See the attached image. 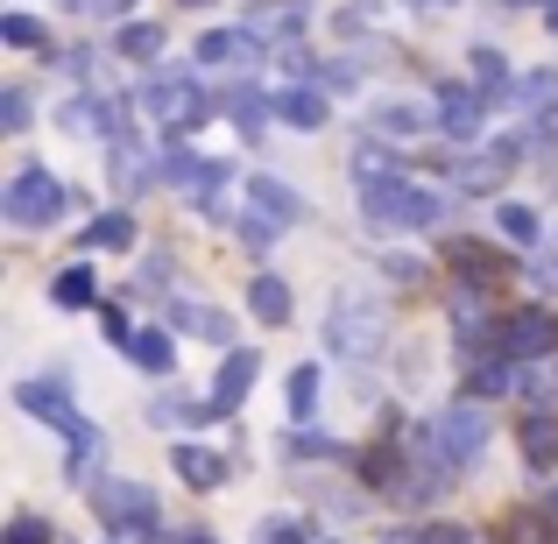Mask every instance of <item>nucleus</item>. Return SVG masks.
Segmentation results:
<instances>
[{
  "label": "nucleus",
  "instance_id": "nucleus-1",
  "mask_svg": "<svg viewBox=\"0 0 558 544\" xmlns=\"http://www.w3.org/2000/svg\"><path fill=\"white\" fill-rule=\"evenodd\" d=\"M361 213L375 219V227H438V213H446V198H432L424 184H410V178H381L361 191Z\"/></svg>",
  "mask_w": 558,
  "mask_h": 544
},
{
  "label": "nucleus",
  "instance_id": "nucleus-2",
  "mask_svg": "<svg viewBox=\"0 0 558 544\" xmlns=\"http://www.w3.org/2000/svg\"><path fill=\"white\" fill-rule=\"evenodd\" d=\"M142 107H149L156 121H170V135H191V128L213 113V99L198 93V78H191L184 64H170V71H156V78L142 85Z\"/></svg>",
  "mask_w": 558,
  "mask_h": 544
},
{
  "label": "nucleus",
  "instance_id": "nucleus-3",
  "mask_svg": "<svg viewBox=\"0 0 558 544\" xmlns=\"http://www.w3.org/2000/svg\"><path fill=\"white\" fill-rule=\"evenodd\" d=\"M326 340H332L340 361H368V354H381V340H389V312H381L375 298H347L340 312L326 318Z\"/></svg>",
  "mask_w": 558,
  "mask_h": 544
},
{
  "label": "nucleus",
  "instance_id": "nucleus-4",
  "mask_svg": "<svg viewBox=\"0 0 558 544\" xmlns=\"http://www.w3.org/2000/svg\"><path fill=\"white\" fill-rule=\"evenodd\" d=\"M481 446H488V418L481 410H438L432 424H424V452H432L438 467H466V460H481Z\"/></svg>",
  "mask_w": 558,
  "mask_h": 544
},
{
  "label": "nucleus",
  "instance_id": "nucleus-5",
  "mask_svg": "<svg viewBox=\"0 0 558 544\" xmlns=\"http://www.w3.org/2000/svg\"><path fill=\"white\" fill-rule=\"evenodd\" d=\"M0 213L14 219V227H50L57 213H64V184L50 178V170H14V184H8V198H0Z\"/></svg>",
  "mask_w": 558,
  "mask_h": 544
},
{
  "label": "nucleus",
  "instance_id": "nucleus-6",
  "mask_svg": "<svg viewBox=\"0 0 558 544\" xmlns=\"http://www.w3.org/2000/svg\"><path fill=\"white\" fill-rule=\"evenodd\" d=\"M93 509H99V523H113V537H128V531H149L156 523V503H149V488H135V481H121V474H107L93 488Z\"/></svg>",
  "mask_w": 558,
  "mask_h": 544
},
{
  "label": "nucleus",
  "instance_id": "nucleus-7",
  "mask_svg": "<svg viewBox=\"0 0 558 544\" xmlns=\"http://www.w3.org/2000/svg\"><path fill=\"white\" fill-rule=\"evenodd\" d=\"M551 340H558V326H551L545 312H517L502 326V361H531V354H545Z\"/></svg>",
  "mask_w": 558,
  "mask_h": 544
},
{
  "label": "nucleus",
  "instance_id": "nucleus-8",
  "mask_svg": "<svg viewBox=\"0 0 558 544\" xmlns=\"http://www.w3.org/2000/svg\"><path fill=\"white\" fill-rule=\"evenodd\" d=\"M255 375H262V361L247 354V347H233L227 367H219V382H213V403H219V410H241L247 389H255Z\"/></svg>",
  "mask_w": 558,
  "mask_h": 544
},
{
  "label": "nucleus",
  "instance_id": "nucleus-9",
  "mask_svg": "<svg viewBox=\"0 0 558 544\" xmlns=\"http://www.w3.org/2000/svg\"><path fill=\"white\" fill-rule=\"evenodd\" d=\"M247 198H255V213L269 219V227H298V219H304V198L283 178H255V184H247Z\"/></svg>",
  "mask_w": 558,
  "mask_h": 544
},
{
  "label": "nucleus",
  "instance_id": "nucleus-10",
  "mask_svg": "<svg viewBox=\"0 0 558 544\" xmlns=\"http://www.w3.org/2000/svg\"><path fill=\"white\" fill-rule=\"evenodd\" d=\"M14 403L36 410V418H50L57 432H64V424L78 418V410H71V389H64V382H22V389H14Z\"/></svg>",
  "mask_w": 558,
  "mask_h": 544
},
{
  "label": "nucleus",
  "instance_id": "nucleus-11",
  "mask_svg": "<svg viewBox=\"0 0 558 544\" xmlns=\"http://www.w3.org/2000/svg\"><path fill=\"white\" fill-rule=\"evenodd\" d=\"M523 460H531L537 474H551V467H558V418H545V410L523 418Z\"/></svg>",
  "mask_w": 558,
  "mask_h": 544
},
{
  "label": "nucleus",
  "instance_id": "nucleus-12",
  "mask_svg": "<svg viewBox=\"0 0 558 544\" xmlns=\"http://www.w3.org/2000/svg\"><path fill=\"white\" fill-rule=\"evenodd\" d=\"M432 121H438V113L417 107V99H381V107H375V128H381V135H424Z\"/></svg>",
  "mask_w": 558,
  "mask_h": 544
},
{
  "label": "nucleus",
  "instance_id": "nucleus-13",
  "mask_svg": "<svg viewBox=\"0 0 558 544\" xmlns=\"http://www.w3.org/2000/svg\"><path fill=\"white\" fill-rule=\"evenodd\" d=\"M247 312H255L262 326H283L290 318V283L283 276H255V283H247Z\"/></svg>",
  "mask_w": 558,
  "mask_h": 544
},
{
  "label": "nucleus",
  "instance_id": "nucleus-14",
  "mask_svg": "<svg viewBox=\"0 0 558 544\" xmlns=\"http://www.w3.org/2000/svg\"><path fill=\"white\" fill-rule=\"evenodd\" d=\"M170 467H178L191 488H219V481H227V460L205 452V446H178V452H170Z\"/></svg>",
  "mask_w": 558,
  "mask_h": 544
},
{
  "label": "nucleus",
  "instance_id": "nucleus-15",
  "mask_svg": "<svg viewBox=\"0 0 558 544\" xmlns=\"http://www.w3.org/2000/svg\"><path fill=\"white\" fill-rule=\"evenodd\" d=\"M446 178H452V191H495V184L509 178V156L502 149H495V156H474V164H452Z\"/></svg>",
  "mask_w": 558,
  "mask_h": 544
},
{
  "label": "nucleus",
  "instance_id": "nucleus-16",
  "mask_svg": "<svg viewBox=\"0 0 558 544\" xmlns=\"http://www.w3.org/2000/svg\"><path fill=\"white\" fill-rule=\"evenodd\" d=\"M255 57V36L247 28H213V36L198 43V64H247Z\"/></svg>",
  "mask_w": 558,
  "mask_h": 544
},
{
  "label": "nucleus",
  "instance_id": "nucleus-17",
  "mask_svg": "<svg viewBox=\"0 0 558 544\" xmlns=\"http://www.w3.org/2000/svg\"><path fill=\"white\" fill-rule=\"evenodd\" d=\"M276 113H283L290 128H326V93H312V85H290V93H276Z\"/></svg>",
  "mask_w": 558,
  "mask_h": 544
},
{
  "label": "nucleus",
  "instance_id": "nucleus-18",
  "mask_svg": "<svg viewBox=\"0 0 558 544\" xmlns=\"http://www.w3.org/2000/svg\"><path fill=\"white\" fill-rule=\"evenodd\" d=\"M452 340H460V347H481V340H488V304H481L474 290H460V298H452Z\"/></svg>",
  "mask_w": 558,
  "mask_h": 544
},
{
  "label": "nucleus",
  "instance_id": "nucleus-19",
  "mask_svg": "<svg viewBox=\"0 0 558 544\" xmlns=\"http://www.w3.org/2000/svg\"><path fill=\"white\" fill-rule=\"evenodd\" d=\"M227 113L241 121L247 142H262V128H269V99H262L255 85H233V93H227Z\"/></svg>",
  "mask_w": 558,
  "mask_h": 544
},
{
  "label": "nucleus",
  "instance_id": "nucleus-20",
  "mask_svg": "<svg viewBox=\"0 0 558 544\" xmlns=\"http://www.w3.org/2000/svg\"><path fill=\"white\" fill-rule=\"evenodd\" d=\"M170 318H178L184 333H198V340H213V347H227V340H233V318H219L213 304H178Z\"/></svg>",
  "mask_w": 558,
  "mask_h": 544
},
{
  "label": "nucleus",
  "instance_id": "nucleus-21",
  "mask_svg": "<svg viewBox=\"0 0 558 544\" xmlns=\"http://www.w3.org/2000/svg\"><path fill=\"white\" fill-rule=\"evenodd\" d=\"M452 269H460L466 283L481 290V283H495V276H502V262H495V255H488L481 241H452Z\"/></svg>",
  "mask_w": 558,
  "mask_h": 544
},
{
  "label": "nucleus",
  "instance_id": "nucleus-22",
  "mask_svg": "<svg viewBox=\"0 0 558 544\" xmlns=\"http://www.w3.org/2000/svg\"><path fill=\"white\" fill-rule=\"evenodd\" d=\"M438 121H446L452 128V135H474V128H481V99L474 93H452V85H446V93H438Z\"/></svg>",
  "mask_w": 558,
  "mask_h": 544
},
{
  "label": "nucleus",
  "instance_id": "nucleus-23",
  "mask_svg": "<svg viewBox=\"0 0 558 544\" xmlns=\"http://www.w3.org/2000/svg\"><path fill=\"white\" fill-rule=\"evenodd\" d=\"M128 354H135L142 367H149V375H170V367H178V347H170V333H135V347H128Z\"/></svg>",
  "mask_w": 558,
  "mask_h": 544
},
{
  "label": "nucleus",
  "instance_id": "nucleus-24",
  "mask_svg": "<svg viewBox=\"0 0 558 544\" xmlns=\"http://www.w3.org/2000/svg\"><path fill=\"white\" fill-rule=\"evenodd\" d=\"M99 298V283H93V269H85V262H71L64 276H57V304H64V312H85V304Z\"/></svg>",
  "mask_w": 558,
  "mask_h": 544
},
{
  "label": "nucleus",
  "instance_id": "nucleus-25",
  "mask_svg": "<svg viewBox=\"0 0 558 544\" xmlns=\"http://www.w3.org/2000/svg\"><path fill=\"white\" fill-rule=\"evenodd\" d=\"M85 247H135V219L128 213H99L93 227H85Z\"/></svg>",
  "mask_w": 558,
  "mask_h": 544
},
{
  "label": "nucleus",
  "instance_id": "nucleus-26",
  "mask_svg": "<svg viewBox=\"0 0 558 544\" xmlns=\"http://www.w3.org/2000/svg\"><path fill=\"white\" fill-rule=\"evenodd\" d=\"M509 389H523V361H488V367H474V396H509Z\"/></svg>",
  "mask_w": 558,
  "mask_h": 544
},
{
  "label": "nucleus",
  "instance_id": "nucleus-27",
  "mask_svg": "<svg viewBox=\"0 0 558 544\" xmlns=\"http://www.w3.org/2000/svg\"><path fill=\"white\" fill-rule=\"evenodd\" d=\"M156 50H163V28H156V22H128V28H121V57H135V64H149Z\"/></svg>",
  "mask_w": 558,
  "mask_h": 544
},
{
  "label": "nucleus",
  "instance_id": "nucleus-28",
  "mask_svg": "<svg viewBox=\"0 0 558 544\" xmlns=\"http://www.w3.org/2000/svg\"><path fill=\"white\" fill-rule=\"evenodd\" d=\"M290 410H298V424H312V410H318V367H298V375H290Z\"/></svg>",
  "mask_w": 558,
  "mask_h": 544
},
{
  "label": "nucleus",
  "instance_id": "nucleus-29",
  "mask_svg": "<svg viewBox=\"0 0 558 544\" xmlns=\"http://www.w3.org/2000/svg\"><path fill=\"white\" fill-rule=\"evenodd\" d=\"M354 170H361V184L396 178V170H389V149H375V142H361V149H354Z\"/></svg>",
  "mask_w": 558,
  "mask_h": 544
},
{
  "label": "nucleus",
  "instance_id": "nucleus-30",
  "mask_svg": "<svg viewBox=\"0 0 558 544\" xmlns=\"http://www.w3.org/2000/svg\"><path fill=\"white\" fill-rule=\"evenodd\" d=\"M495 219H502V233H509V241H537V213H531V205H502Z\"/></svg>",
  "mask_w": 558,
  "mask_h": 544
},
{
  "label": "nucleus",
  "instance_id": "nucleus-31",
  "mask_svg": "<svg viewBox=\"0 0 558 544\" xmlns=\"http://www.w3.org/2000/svg\"><path fill=\"white\" fill-rule=\"evenodd\" d=\"M474 71L488 78L481 93H488V99H502V85H509V64H502V57H495V50H474Z\"/></svg>",
  "mask_w": 558,
  "mask_h": 544
},
{
  "label": "nucleus",
  "instance_id": "nucleus-32",
  "mask_svg": "<svg viewBox=\"0 0 558 544\" xmlns=\"http://www.w3.org/2000/svg\"><path fill=\"white\" fill-rule=\"evenodd\" d=\"M517 99H523V107H545V99H558V71H531V78L517 85Z\"/></svg>",
  "mask_w": 558,
  "mask_h": 544
},
{
  "label": "nucleus",
  "instance_id": "nucleus-33",
  "mask_svg": "<svg viewBox=\"0 0 558 544\" xmlns=\"http://www.w3.org/2000/svg\"><path fill=\"white\" fill-rule=\"evenodd\" d=\"M0 128H8V135L28 128V93H22V85H8V99H0Z\"/></svg>",
  "mask_w": 558,
  "mask_h": 544
},
{
  "label": "nucleus",
  "instance_id": "nucleus-34",
  "mask_svg": "<svg viewBox=\"0 0 558 544\" xmlns=\"http://www.w3.org/2000/svg\"><path fill=\"white\" fill-rule=\"evenodd\" d=\"M0 36H8L14 50H36V43H43V28L28 22V14H8V22H0Z\"/></svg>",
  "mask_w": 558,
  "mask_h": 544
},
{
  "label": "nucleus",
  "instance_id": "nucleus-35",
  "mask_svg": "<svg viewBox=\"0 0 558 544\" xmlns=\"http://www.w3.org/2000/svg\"><path fill=\"white\" fill-rule=\"evenodd\" d=\"M149 418H156V424H170V418H178V424H198L205 410H198V403H184V396H163V403H156Z\"/></svg>",
  "mask_w": 558,
  "mask_h": 544
},
{
  "label": "nucleus",
  "instance_id": "nucleus-36",
  "mask_svg": "<svg viewBox=\"0 0 558 544\" xmlns=\"http://www.w3.org/2000/svg\"><path fill=\"white\" fill-rule=\"evenodd\" d=\"M389 544H474L466 531H446V523H438V531H410V537H389Z\"/></svg>",
  "mask_w": 558,
  "mask_h": 544
},
{
  "label": "nucleus",
  "instance_id": "nucleus-37",
  "mask_svg": "<svg viewBox=\"0 0 558 544\" xmlns=\"http://www.w3.org/2000/svg\"><path fill=\"white\" fill-rule=\"evenodd\" d=\"M8 544H50V531H43L36 517H14L8 523Z\"/></svg>",
  "mask_w": 558,
  "mask_h": 544
},
{
  "label": "nucleus",
  "instance_id": "nucleus-38",
  "mask_svg": "<svg viewBox=\"0 0 558 544\" xmlns=\"http://www.w3.org/2000/svg\"><path fill=\"white\" fill-rule=\"evenodd\" d=\"M99 333H107V340H113V347H135V333H128V318H121V312H113V304H107V312H99Z\"/></svg>",
  "mask_w": 558,
  "mask_h": 544
},
{
  "label": "nucleus",
  "instance_id": "nucleus-39",
  "mask_svg": "<svg viewBox=\"0 0 558 544\" xmlns=\"http://www.w3.org/2000/svg\"><path fill=\"white\" fill-rule=\"evenodd\" d=\"M283 452H298V460H312V452H332V446H326L318 432H290V438H283Z\"/></svg>",
  "mask_w": 558,
  "mask_h": 544
},
{
  "label": "nucleus",
  "instance_id": "nucleus-40",
  "mask_svg": "<svg viewBox=\"0 0 558 544\" xmlns=\"http://www.w3.org/2000/svg\"><path fill=\"white\" fill-rule=\"evenodd\" d=\"M262 537H269V544H304V531H298V523H269Z\"/></svg>",
  "mask_w": 558,
  "mask_h": 544
},
{
  "label": "nucleus",
  "instance_id": "nucleus-41",
  "mask_svg": "<svg viewBox=\"0 0 558 544\" xmlns=\"http://www.w3.org/2000/svg\"><path fill=\"white\" fill-rule=\"evenodd\" d=\"M93 8H99V14H128V8H135V0H93Z\"/></svg>",
  "mask_w": 558,
  "mask_h": 544
},
{
  "label": "nucleus",
  "instance_id": "nucleus-42",
  "mask_svg": "<svg viewBox=\"0 0 558 544\" xmlns=\"http://www.w3.org/2000/svg\"><path fill=\"white\" fill-rule=\"evenodd\" d=\"M410 8H452V0H410Z\"/></svg>",
  "mask_w": 558,
  "mask_h": 544
},
{
  "label": "nucleus",
  "instance_id": "nucleus-43",
  "mask_svg": "<svg viewBox=\"0 0 558 544\" xmlns=\"http://www.w3.org/2000/svg\"><path fill=\"white\" fill-rule=\"evenodd\" d=\"M156 544H198V537H156Z\"/></svg>",
  "mask_w": 558,
  "mask_h": 544
},
{
  "label": "nucleus",
  "instance_id": "nucleus-44",
  "mask_svg": "<svg viewBox=\"0 0 558 544\" xmlns=\"http://www.w3.org/2000/svg\"><path fill=\"white\" fill-rule=\"evenodd\" d=\"M64 8H93V0H64Z\"/></svg>",
  "mask_w": 558,
  "mask_h": 544
},
{
  "label": "nucleus",
  "instance_id": "nucleus-45",
  "mask_svg": "<svg viewBox=\"0 0 558 544\" xmlns=\"http://www.w3.org/2000/svg\"><path fill=\"white\" fill-rule=\"evenodd\" d=\"M184 8H205V0H184Z\"/></svg>",
  "mask_w": 558,
  "mask_h": 544
},
{
  "label": "nucleus",
  "instance_id": "nucleus-46",
  "mask_svg": "<svg viewBox=\"0 0 558 544\" xmlns=\"http://www.w3.org/2000/svg\"><path fill=\"white\" fill-rule=\"evenodd\" d=\"M551 36H558V14H551Z\"/></svg>",
  "mask_w": 558,
  "mask_h": 544
},
{
  "label": "nucleus",
  "instance_id": "nucleus-47",
  "mask_svg": "<svg viewBox=\"0 0 558 544\" xmlns=\"http://www.w3.org/2000/svg\"><path fill=\"white\" fill-rule=\"evenodd\" d=\"M198 544H213V537H198Z\"/></svg>",
  "mask_w": 558,
  "mask_h": 544
}]
</instances>
